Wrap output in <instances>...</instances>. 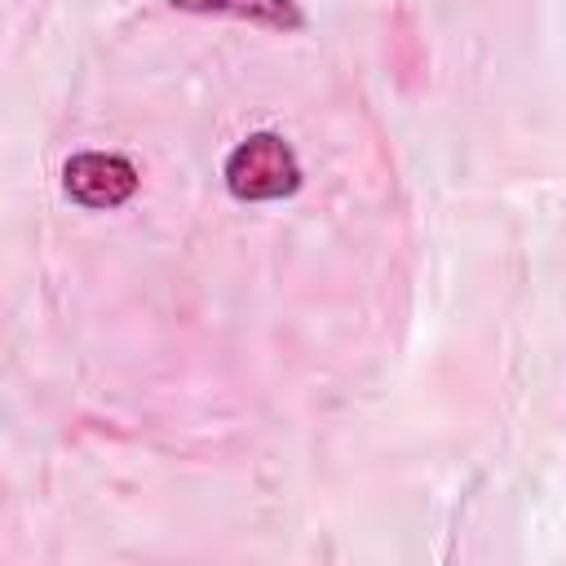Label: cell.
<instances>
[{"label": "cell", "mask_w": 566, "mask_h": 566, "mask_svg": "<svg viewBox=\"0 0 566 566\" xmlns=\"http://www.w3.org/2000/svg\"><path fill=\"white\" fill-rule=\"evenodd\" d=\"M226 190L239 203H274V199H292L305 181L301 159L292 150V142L283 133H248L221 164Z\"/></svg>", "instance_id": "obj_1"}, {"label": "cell", "mask_w": 566, "mask_h": 566, "mask_svg": "<svg viewBox=\"0 0 566 566\" xmlns=\"http://www.w3.org/2000/svg\"><path fill=\"white\" fill-rule=\"evenodd\" d=\"M137 164L115 150H80L62 164V190L88 212H111L137 195Z\"/></svg>", "instance_id": "obj_2"}, {"label": "cell", "mask_w": 566, "mask_h": 566, "mask_svg": "<svg viewBox=\"0 0 566 566\" xmlns=\"http://www.w3.org/2000/svg\"><path fill=\"white\" fill-rule=\"evenodd\" d=\"M181 13H199V18H234L248 27H265V31H301L305 27V9L296 0H168Z\"/></svg>", "instance_id": "obj_3"}]
</instances>
